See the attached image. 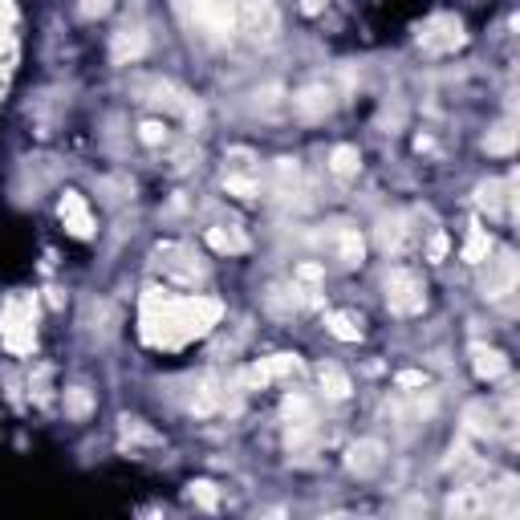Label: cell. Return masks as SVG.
<instances>
[{
	"label": "cell",
	"mask_w": 520,
	"mask_h": 520,
	"mask_svg": "<svg viewBox=\"0 0 520 520\" xmlns=\"http://www.w3.org/2000/svg\"><path fill=\"white\" fill-rule=\"evenodd\" d=\"M480 362H475V366H480V374H484V378H496V374H504L508 370V362H504V354L500 350H480Z\"/></svg>",
	"instance_id": "obj_1"
},
{
	"label": "cell",
	"mask_w": 520,
	"mask_h": 520,
	"mask_svg": "<svg viewBox=\"0 0 520 520\" xmlns=\"http://www.w3.org/2000/svg\"><path fill=\"white\" fill-rule=\"evenodd\" d=\"M354 171H358V150L338 146V150H333V175H354Z\"/></svg>",
	"instance_id": "obj_2"
},
{
	"label": "cell",
	"mask_w": 520,
	"mask_h": 520,
	"mask_svg": "<svg viewBox=\"0 0 520 520\" xmlns=\"http://www.w3.org/2000/svg\"><path fill=\"white\" fill-rule=\"evenodd\" d=\"M143 138H146V143H159L162 134H159V126H155V122H146V126H143Z\"/></svg>",
	"instance_id": "obj_3"
}]
</instances>
